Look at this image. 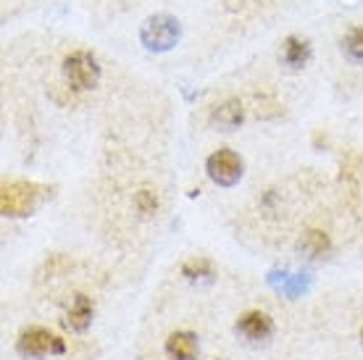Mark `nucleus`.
Segmentation results:
<instances>
[{"label":"nucleus","instance_id":"obj_1","mask_svg":"<svg viewBox=\"0 0 363 360\" xmlns=\"http://www.w3.org/2000/svg\"><path fill=\"white\" fill-rule=\"evenodd\" d=\"M45 195H48V187L37 184V181H27V179L3 181V189H0V208H3V213L11 218L29 216V213L43 203Z\"/></svg>","mask_w":363,"mask_h":360},{"label":"nucleus","instance_id":"obj_2","mask_svg":"<svg viewBox=\"0 0 363 360\" xmlns=\"http://www.w3.org/2000/svg\"><path fill=\"white\" fill-rule=\"evenodd\" d=\"M64 79L69 84V90L84 92L98 87L100 81V66L98 58L87 50H74L72 55H66L64 61Z\"/></svg>","mask_w":363,"mask_h":360},{"label":"nucleus","instance_id":"obj_3","mask_svg":"<svg viewBox=\"0 0 363 360\" xmlns=\"http://www.w3.org/2000/svg\"><path fill=\"white\" fill-rule=\"evenodd\" d=\"M140 40L147 50H155V53H164V50H172L179 40V21L169 13H155L143 24V32H140Z\"/></svg>","mask_w":363,"mask_h":360},{"label":"nucleus","instance_id":"obj_4","mask_svg":"<svg viewBox=\"0 0 363 360\" xmlns=\"http://www.w3.org/2000/svg\"><path fill=\"white\" fill-rule=\"evenodd\" d=\"M206 171H208V176L216 181V184L232 187V184H237L240 176H242V161H240V155H237L235 150L221 147V150H216L213 155H208Z\"/></svg>","mask_w":363,"mask_h":360},{"label":"nucleus","instance_id":"obj_5","mask_svg":"<svg viewBox=\"0 0 363 360\" xmlns=\"http://www.w3.org/2000/svg\"><path fill=\"white\" fill-rule=\"evenodd\" d=\"M16 347L27 358H43L48 352H64V342L58 337H53L48 329H43V326H29V329H24L21 337H18Z\"/></svg>","mask_w":363,"mask_h":360},{"label":"nucleus","instance_id":"obj_6","mask_svg":"<svg viewBox=\"0 0 363 360\" xmlns=\"http://www.w3.org/2000/svg\"><path fill=\"white\" fill-rule=\"evenodd\" d=\"M237 332L242 334V337H247V339H266L274 332V324L264 310H247L237 321Z\"/></svg>","mask_w":363,"mask_h":360},{"label":"nucleus","instance_id":"obj_7","mask_svg":"<svg viewBox=\"0 0 363 360\" xmlns=\"http://www.w3.org/2000/svg\"><path fill=\"white\" fill-rule=\"evenodd\" d=\"M92 310H95V305H92V300L87 298V295H74L72 305H69L66 318H64L66 329H72V332H84L92 321Z\"/></svg>","mask_w":363,"mask_h":360},{"label":"nucleus","instance_id":"obj_8","mask_svg":"<svg viewBox=\"0 0 363 360\" xmlns=\"http://www.w3.org/2000/svg\"><path fill=\"white\" fill-rule=\"evenodd\" d=\"M242 118H245L242 103H240V100H227V103H221V106L213 108L211 124L218 126V129H224V132H232V129H237V126L242 124Z\"/></svg>","mask_w":363,"mask_h":360},{"label":"nucleus","instance_id":"obj_9","mask_svg":"<svg viewBox=\"0 0 363 360\" xmlns=\"http://www.w3.org/2000/svg\"><path fill=\"white\" fill-rule=\"evenodd\" d=\"M166 355L172 360H192L198 355V339L190 332H174L166 339Z\"/></svg>","mask_w":363,"mask_h":360},{"label":"nucleus","instance_id":"obj_10","mask_svg":"<svg viewBox=\"0 0 363 360\" xmlns=\"http://www.w3.org/2000/svg\"><path fill=\"white\" fill-rule=\"evenodd\" d=\"M311 58V45L303 40V37H287L284 43H281V61L287 63L290 69H300V66H306Z\"/></svg>","mask_w":363,"mask_h":360},{"label":"nucleus","instance_id":"obj_11","mask_svg":"<svg viewBox=\"0 0 363 360\" xmlns=\"http://www.w3.org/2000/svg\"><path fill=\"white\" fill-rule=\"evenodd\" d=\"M329 247H332V240H329V235L321 232V229H311V232H306L303 240H300V250L306 252V255H313V258L324 255Z\"/></svg>","mask_w":363,"mask_h":360},{"label":"nucleus","instance_id":"obj_12","mask_svg":"<svg viewBox=\"0 0 363 360\" xmlns=\"http://www.w3.org/2000/svg\"><path fill=\"white\" fill-rule=\"evenodd\" d=\"M342 53L355 63L363 61V27H353L342 37Z\"/></svg>","mask_w":363,"mask_h":360},{"label":"nucleus","instance_id":"obj_13","mask_svg":"<svg viewBox=\"0 0 363 360\" xmlns=\"http://www.w3.org/2000/svg\"><path fill=\"white\" fill-rule=\"evenodd\" d=\"M135 208L143 213V216H153L155 210H158V195H155V189L150 187H143L135 192Z\"/></svg>","mask_w":363,"mask_h":360},{"label":"nucleus","instance_id":"obj_14","mask_svg":"<svg viewBox=\"0 0 363 360\" xmlns=\"http://www.w3.org/2000/svg\"><path fill=\"white\" fill-rule=\"evenodd\" d=\"M211 271H213V266H211V261H206V258H190V261H184V266H182V274H184L187 279L211 276Z\"/></svg>","mask_w":363,"mask_h":360}]
</instances>
